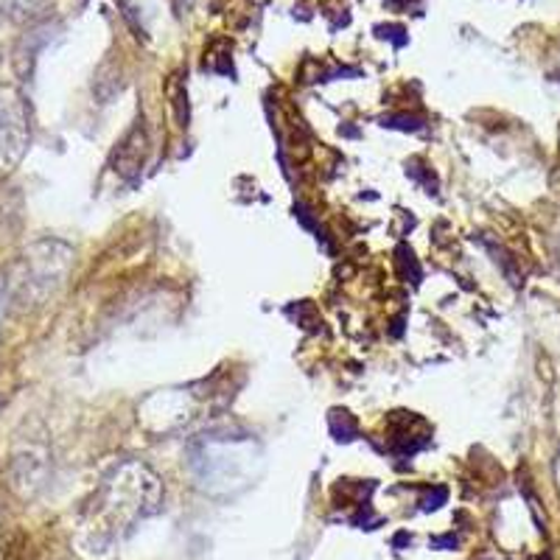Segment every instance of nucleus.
Wrapping results in <instances>:
<instances>
[{"label": "nucleus", "instance_id": "f257e3e1", "mask_svg": "<svg viewBox=\"0 0 560 560\" xmlns=\"http://www.w3.org/2000/svg\"><path fill=\"white\" fill-rule=\"evenodd\" d=\"M157 507H161V482L147 466L124 462L115 468L113 476L96 494L93 519L87 524L99 552L132 533L135 524L149 519Z\"/></svg>", "mask_w": 560, "mask_h": 560}, {"label": "nucleus", "instance_id": "f03ea898", "mask_svg": "<svg viewBox=\"0 0 560 560\" xmlns=\"http://www.w3.org/2000/svg\"><path fill=\"white\" fill-rule=\"evenodd\" d=\"M26 138V113L12 93H0V171H9L17 163Z\"/></svg>", "mask_w": 560, "mask_h": 560}]
</instances>
